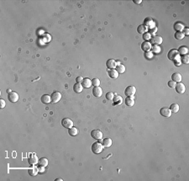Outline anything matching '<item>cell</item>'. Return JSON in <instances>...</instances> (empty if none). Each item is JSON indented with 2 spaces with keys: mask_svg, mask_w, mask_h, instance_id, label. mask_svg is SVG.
Segmentation results:
<instances>
[{
  "mask_svg": "<svg viewBox=\"0 0 189 181\" xmlns=\"http://www.w3.org/2000/svg\"><path fill=\"white\" fill-rule=\"evenodd\" d=\"M61 125L64 128L70 129L71 127L73 126V121L69 118H63L61 120Z\"/></svg>",
  "mask_w": 189,
  "mask_h": 181,
  "instance_id": "277c9868",
  "label": "cell"
},
{
  "mask_svg": "<svg viewBox=\"0 0 189 181\" xmlns=\"http://www.w3.org/2000/svg\"><path fill=\"white\" fill-rule=\"evenodd\" d=\"M29 163L30 165H35L37 163H39V160H38V157L35 153H30L29 157Z\"/></svg>",
  "mask_w": 189,
  "mask_h": 181,
  "instance_id": "30bf717a",
  "label": "cell"
},
{
  "mask_svg": "<svg viewBox=\"0 0 189 181\" xmlns=\"http://www.w3.org/2000/svg\"><path fill=\"white\" fill-rule=\"evenodd\" d=\"M8 99L11 102V103H16V102L19 100V94L16 92L11 91V92L8 93Z\"/></svg>",
  "mask_w": 189,
  "mask_h": 181,
  "instance_id": "5b68a950",
  "label": "cell"
},
{
  "mask_svg": "<svg viewBox=\"0 0 189 181\" xmlns=\"http://www.w3.org/2000/svg\"><path fill=\"white\" fill-rule=\"evenodd\" d=\"M147 30H148V28L146 26H145L144 25H139L138 28H137V31H138V33L139 34H144V33L147 32Z\"/></svg>",
  "mask_w": 189,
  "mask_h": 181,
  "instance_id": "cb8c5ba5",
  "label": "cell"
},
{
  "mask_svg": "<svg viewBox=\"0 0 189 181\" xmlns=\"http://www.w3.org/2000/svg\"><path fill=\"white\" fill-rule=\"evenodd\" d=\"M68 134L71 137H75V136H76L78 134V130L76 128V127H71V128L69 129L68 131Z\"/></svg>",
  "mask_w": 189,
  "mask_h": 181,
  "instance_id": "d4e9b609",
  "label": "cell"
},
{
  "mask_svg": "<svg viewBox=\"0 0 189 181\" xmlns=\"http://www.w3.org/2000/svg\"><path fill=\"white\" fill-rule=\"evenodd\" d=\"M177 52H178V53H179V55L181 54V55H187L188 54V48L187 47V46H180L179 47V49L177 50Z\"/></svg>",
  "mask_w": 189,
  "mask_h": 181,
  "instance_id": "603a6c76",
  "label": "cell"
},
{
  "mask_svg": "<svg viewBox=\"0 0 189 181\" xmlns=\"http://www.w3.org/2000/svg\"><path fill=\"white\" fill-rule=\"evenodd\" d=\"M103 145L101 142H94L92 145V152L94 154H99L103 152Z\"/></svg>",
  "mask_w": 189,
  "mask_h": 181,
  "instance_id": "6da1fadb",
  "label": "cell"
},
{
  "mask_svg": "<svg viewBox=\"0 0 189 181\" xmlns=\"http://www.w3.org/2000/svg\"><path fill=\"white\" fill-rule=\"evenodd\" d=\"M117 61L114 59H109L106 62V66L109 69H115V67H117Z\"/></svg>",
  "mask_w": 189,
  "mask_h": 181,
  "instance_id": "7c38bea8",
  "label": "cell"
},
{
  "mask_svg": "<svg viewBox=\"0 0 189 181\" xmlns=\"http://www.w3.org/2000/svg\"><path fill=\"white\" fill-rule=\"evenodd\" d=\"M145 58H147V59H151L152 57H153V53H152V52H145Z\"/></svg>",
  "mask_w": 189,
  "mask_h": 181,
  "instance_id": "74e56055",
  "label": "cell"
},
{
  "mask_svg": "<svg viewBox=\"0 0 189 181\" xmlns=\"http://www.w3.org/2000/svg\"><path fill=\"white\" fill-rule=\"evenodd\" d=\"M108 74H109V78H117L118 77V72L116 71V69H109L108 71Z\"/></svg>",
  "mask_w": 189,
  "mask_h": 181,
  "instance_id": "ac0fdd59",
  "label": "cell"
},
{
  "mask_svg": "<svg viewBox=\"0 0 189 181\" xmlns=\"http://www.w3.org/2000/svg\"><path fill=\"white\" fill-rule=\"evenodd\" d=\"M156 31H157V29H156V27H154V28H153V30H152L151 31H150V35H151V33H154V32H156Z\"/></svg>",
  "mask_w": 189,
  "mask_h": 181,
  "instance_id": "f6af8a7d",
  "label": "cell"
},
{
  "mask_svg": "<svg viewBox=\"0 0 189 181\" xmlns=\"http://www.w3.org/2000/svg\"><path fill=\"white\" fill-rule=\"evenodd\" d=\"M92 85H93L94 87L99 86V85H100V80H99V78H93L92 80Z\"/></svg>",
  "mask_w": 189,
  "mask_h": 181,
  "instance_id": "d6a6232c",
  "label": "cell"
},
{
  "mask_svg": "<svg viewBox=\"0 0 189 181\" xmlns=\"http://www.w3.org/2000/svg\"><path fill=\"white\" fill-rule=\"evenodd\" d=\"M153 24H154V21H153V20L151 18H145V20H144V25L146 27H152L153 26Z\"/></svg>",
  "mask_w": 189,
  "mask_h": 181,
  "instance_id": "7402d4cb",
  "label": "cell"
},
{
  "mask_svg": "<svg viewBox=\"0 0 189 181\" xmlns=\"http://www.w3.org/2000/svg\"><path fill=\"white\" fill-rule=\"evenodd\" d=\"M136 93V88L135 86H128L125 89L124 93L127 97H134V95Z\"/></svg>",
  "mask_w": 189,
  "mask_h": 181,
  "instance_id": "3957f363",
  "label": "cell"
},
{
  "mask_svg": "<svg viewBox=\"0 0 189 181\" xmlns=\"http://www.w3.org/2000/svg\"><path fill=\"white\" fill-rule=\"evenodd\" d=\"M183 31H184V33H183L184 35H188L189 34V30L188 28H184Z\"/></svg>",
  "mask_w": 189,
  "mask_h": 181,
  "instance_id": "ee69618b",
  "label": "cell"
},
{
  "mask_svg": "<svg viewBox=\"0 0 189 181\" xmlns=\"http://www.w3.org/2000/svg\"><path fill=\"white\" fill-rule=\"evenodd\" d=\"M143 38L146 40V41H147V40L149 41V40L151 39V35H150V34L147 31V32H145V33L143 34Z\"/></svg>",
  "mask_w": 189,
  "mask_h": 181,
  "instance_id": "d590c367",
  "label": "cell"
},
{
  "mask_svg": "<svg viewBox=\"0 0 189 181\" xmlns=\"http://www.w3.org/2000/svg\"><path fill=\"white\" fill-rule=\"evenodd\" d=\"M39 164L43 167H46L48 165V159L46 157H41L39 160Z\"/></svg>",
  "mask_w": 189,
  "mask_h": 181,
  "instance_id": "83f0119b",
  "label": "cell"
},
{
  "mask_svg": "<svg viewBox=\"0 0 189 181\" xmlns=\"http://www.w3.org/2000/svg\"><path fill=\"white\" fill-rule=\"evenodd\" d=\"M82 89H83V87H82V84H80V83H76V84L73 85V90L75 91L76 93H79L82 91Z\"/></svg>",
  "mask_w": 189,
  "mask_h": 181,
  "instance_id": "44dd1931",
  "label": "cell"
},
{
  "mask_svg": "<svg viewBox=\"0 0 189 181\" xmlns=\"http://www.w3.org/2000/svg\"><path fill=\"white\" fill-rule=\"evenodd\" d=\"M93 96L96 98H100L102 96V94H103V90H102V89L99 86L94 87L93 89Z\"/></svg>",
  "mask_w": 189,
  "mask_h": 181,
  "instance_id": "8fae6325",
  "label": "cell"
},
{
  "mask_svg": "<svg viewBox=\"0 0 189 181\" xmlns=\"http://www.w3.org/2000/svg\"><path fill=\"white\" fill-rule=\"evenodd\" d=\"M116 71L118 72V73H124L125 72V67L123 64H118L117 65L116 67Z\"/></svg>",
  "mask_w": 189,
  "mask_h": 181,
  "instance_id": "f546056e",
  "label": "cell"
},
{
  "mask_svg": "<svg viewBox=\"0 0 189 181\" xmlns=\"http://www.w3.org/2000/svg\"><path fill=\"white\" fill-rule=\"evenodd\" d=\"M56 180H57V181H60V180H61V181H62V179H57Z\"/></svg>",
  "mask_w": 189,
  "mask_h": 181,
  "instance_id": "7dc6e473",
  "label": "cell"
},
{
  "mask_svg": "<svg viewBox=\"0 0 189 181\" xmlns=\"http://www.w3.org/2000/svg\"><path fill=\"white\" fill-rule=\"evenodd\" d=\"M124 103L127 106L131 107L135 105V99H134V97H127L124 100Z\"/></svg>",
  "mask_w": 189,
  "mask_h": 181,
  "instance_id": "d6986e66",
  "label": "cell"
},
{
  "mask_svg": "<svg viewBox=\"0 0 189 181\" xmlns=\"http://www.w3.org/2000/svg\"><path fill=\"white\" fill-rule=\"evenodd\" d=\"M167 85L170 87V88H171V89H175V86H176V83L174 82V81H169L168 83H167Z\"/></svg>",
  "mask_w": 189,
  "mask_h": 181,
  "instance_id": "f35d334b",
  "label": "cell"
},
{
  "mask_svg": "<svg viewBox=\"0 0 189 181\" xmlns=\"http://www.w3.org/2000/svg\"><path fill=\"white\" fill-rule=\"evenodd\" d=\"M41 102L45 105H47L50 102H51V98L48 94H44L41 96Z\"/></svg>",
  "mask_w": 189,
  "mask_h": 181,
  "instance_id": "ffe728a7",
  "label": "cell"
},
{
  "mask_svg": "<svg viewBox=\"0 0 189 181\" xmlns=\"http://www.w3.org/2000/svg\"><path fill=\"white\" fill-rule=\"evenodd\" d=\"M151 49H152L153 52L159 53V52H161V48H160V46H156V45H154V46H153L152 47H151Z\"/></svg>",
  "mask_w": 189,
  "mask_h": 181,
  "instance_id": "8d00e7d4",
  "label": "cell"
},
{
  "mask_svg": "<svg viewBox=\"0 0 189 181\" xmlns=\"http://www.w3.org/2000/svg\"><path fill=\"white\" fill-rule=\"evenodd\" d=\"M44 168L45 167H43V166H40V167L38 168V171H39V173H43V172L45 171Z\"/></svg>",
  "mask_w": 189,
  "mask_h": 181,
  "instance_id": "b9f144b4",
  "label": "cell"
},
{
  "mask_svg": "<svg viewBox=\"0 0 189 181\" xmlns=\"http://www.w3.org/2000/svg\"><path fill=\"white\" fill-rule=\"evenodd\" d=\"M28 173L30 176H35L38 173H39V171H38V168H33V169H29Z\"/></svg>",
  "mask_w": 189,
  "mask_h": 181,
  "instance_id": "4dcf8cb0",
  "label": "cell"
},
{
  "mask_svg": "<svg viewBox=\"0 0 189 181\" xmlns=\"http://www.w3.org/2000/svg\"><path fill=\"white\" fill-rule=\"evenodd\" d=\"M4 107H5V101H4L3 99H0V108L3 109Z\"/></svg>",
  "mask_w": 189,
  "mask_h": 181,
  "instance_id": "ab89813d",
  "label": "cell"
},
{
  "mask_svg": "<svg viewBox=\"0 0 189 181\" xmlns=\"http://www.w3.org/2000/svg\"><path fill=\"white\" fill-rule=\"evenodd\" d=\"M184 28H185L184 25L181 22H177L174 25V29H175V30H177V32H181L182 30H183Z\"/></svg>",
  "mask_w": 189,
  "mask_h": 181,
  "instance_id": "e0dca14e",
  "label": "cell"
},
{
  "mask_svg": "<svg viewBox=\"0 0 189 181\" xmlns=\"http://www.w3.org/2000/svg\"><path fill=\"white\" fill-rule=\"evenodd\" d=\"M175 65H177V67H179V66L181 65V61H180V59L179 58L177 59V60H175Z\"/></svg>",
  "mask_w": 189,
  "mask_h": 181,
  "instance_id": "7bdbcfd3",
  "label": "cell"
},
{
  "mask_svg": "<svg viewBox=\"0 0 189 181\" xmlns=\"http://www.w3.org/2000/svg\"><path fill=\"white\" fill-rule=\"evenodd\" d=\"M175 89H176V91L178 93H183L185 92V85H184L182 83H178L177 84H176L175 86Z\"/></svg>",
  "mask_w": 189,
  "mask_h": 181,
  "instance_id": "4fadbf2b",
  "label": "cell"
},
{
  "mask_svg": "<svg viewBox=\"0 0 189 181\" xmlns=\"http://www.w3.org/2000/svg\"><path fill=\"white\" fill-rule=\"evenodd\" d=\"M134 3H137V4H140L141 3H142V0H134Z\"/></svg>",
  "mask_w": 189,
  "mask_h": 181,
  "instance_id": "bcb514c9",
  "label": "cell"
},
{
  "mask_svg": "<svg viewBox=\"0 0 189 181\" xmlns=\"http://www.w3.org/2000/svg\"><path fill=\"white\" fill-rule=\"evenodd\" d=\"M181 60L182 61V63H184V64H188V63H189V57H188V55H183Z\"/></svg>",
  "mask_w": 189,
  "mask_h": 181,
  "instance_id": "836d02e7",
  "label": "cell"
},
{
  "mask_svg": "<svg viewBox=\"0 0 189 181\" xmlns=\"http://www.w3.org/2000/svg\"><path fill=\"white\" fill-rule=\"evenodd\" d=\"M114 98V93L113 92H108L106 93V99L108 100H113Z\"/></svg>",
  "mask_w": 189,
  "mask_h": 181,
  "instance_id": "e575fe53",
  "label": "cell"
},
{
  "mask_svg": "<svg viewBox=\"0 0 189 181\" xmlns=\"http://www.w3.org/2000/svg\"><path fill=\"white\" fill-rule=\"evenodd\" d=\"M163 40H162V37L161 36H158V35H155L151 37L150 39V44H154V45H156V46H159L162 43Z\"/></svg>",
  "mask_w": 189,
  "mask_h": 181,
  "instance_id": "9c48e42d",
  "label": "cell"
},
{
  "mask_svg": "<svg viewBox=\"0 0 189 181\" xmlns=\"http://www.w3.org/2000/svg\"><path fill=\"white\" fill-rule=\"evenodd\" d=\"M103 147H106V148H109V147H111V145H112L111 138H109V137L104 138L103 141Z\"/></svg>",
  "mask_w": 189,
  "mask_h": 181,
  "instance_id": "484cf974",
  "label": "cell"
},
{
  "mask_svg": "<svg viewBox=\"0 0 189 181\" xmlns=\"http://www.w3.org/2000/svg\"><path fill=\"white\" fill-rule=\"evenodd\" d=\"M50 98H51V102L53 104L57 103V102L60 101V99H61V93L58 91H55V92L52 93V94L50 95Z\"/></svg>",
  "mask_w": 189,
  "mask_h": 181,
  "instance_id": "52a82bcc",
  "label": "cell"
},
{
  "mask_svg": "<svg viewBox=\"0 0 189 181\" xmlns=\"http://www.w3.org/2000/svg\"><path fill=\"white\" fill-rule=\"evenodd\" d=\"M170 110L174 113L178 112V110H179V105H178L177 104H171V106H170Z\"/></svg>",
  "mask_w": 189,
  "mask_h": 181,
  "instance_id": "f1b7e54d",
  "label": "cell"
},
{
  "mask_svg": "<svg viewBox=\"0 0 189 181\" xmlns=\"http://www.w3.org/2000/svg\"><path fill=\"white\" fill-rule=\"evenodd\" d=\"M82 85L85 89H89L91 86H92V80H90L88 78H83V80H82Z\"/></svg>",
  "mask_w": 189,
  "mask_h": 181,
  "instance_id": "9a60e30c",
  "label": "cell"
},
{
  "mask_svg": "<svg viewBox=\"0 0 189 181\" xmlns=\"http://www.w3.org/2000/svg\"><path fill=\"white\" fill-rule=\"evenodd\" d=\"M167 57H168V59H170V60L175 61L179 58L180 55H179V53H178L177 50L172 49V50H171L168 53H167Z\"/></svg>",
  "mask_w": 189,
  "mask_h": 181,
  "instance_id": "7a4b0ae2",
  "label": "cell"
},
{
  "mask_svg": "<svg viewBox=\"0 0 189 181\" xmlns=\"http://www.w3.org/2000/svg\"><path fill=\"white\" fill-rule=\"evenodd\" d=\"M151 47H152V45L150 44V42H149V41H145L141 44V48L145 52H150Z\"/></svg>",
  "mask_w": 189,
  "mask_h": 181,
  "instance_id": "5bb4252c",
  "label": "cell"
},
{
  "mask_svg": "<svg viewBox=\"0 0 189 181\" xmlns=\"http://www.w3.org/2000/svg\"><path fill=\"white\" fill-rule=\"evenodd\" d=\"M91 137L94 139L97 140H101L103 138V132L100 131V130H93L91 131Z\"/></svg>",
  "mask_w": 189,
  "mask_h": 181,
  "instance_id": "8992f818",
  "label": "cell"
},
{
  "mask_svg": "<svg viewBox=\"0 0 189 181\" xmlns=\"http://www.w3.org/2000/svg\"><path fill=\"white\" fill-rule=\"evenodd\" d=\"M171 79L175 83H180L182 81V75L179 72H174L171 75Z\"/></svg>",
  "mask_w": 189,
  "mask_h": 181,
  "instance_id": "2e32d148",
  "label": "cell"
},
{
  "mask_svg": "<svg viewBox=\"0 0 189 181\" xmlns=\"http://www.w3.org/2000/svg\"><path fill=\"white\" fill-rule=\"evenodd\" d=\"M82 80H83V78H82V77H81V76L77 77V78H76V83H82Z\"/></svg>",
  "mask_w": 189,
  "mask_h": 181,
  "instance_id": "60d3db41",
  "label": "cell"
},
{
  "mask_svg": "<svg viewBox=\"0 0 189 181\" xmlns=\"http://www.w3.org/2000/svg\"><path fill=\"white\" fill-rule=\"evenodd\" d=\"M160 114L161 116L165 117V118H169L171 116V111L170 110V109L168 108H161L160 110Z\"/></svg>",
  "mask_w": 189,
  "mask_h": 181,
  "instance_id": "ba28073f",
  "label": "cell"
},
{
  "mask_svg": "<svg viewBox=\"0 0 189 181\" xmlns=\"http://www.w3.org/2000/svg\"><path fill=\"white\" fill-rule=\"evenodd\" d=\"M113 100H114V105H120V104L123 102L122 97L118 96V95H115V97L114 98Z\"/></svg>",
  "mask_w": 189,
  "mask_h": 181,
  "instance_id": "4316f807",
  "label": "cell"
},
{
  "mask_svg": "<svg viewBox=\"0 0 189 181\" xmlns=\"http://www.w3.org/2000/svg\"><path fill=\"white\" fill-rule=\"evenodd\" d=\"M184 36H185V35H184L182 31H181V32H176L175 33V38L177 40H182L184 38Z\"/></svg>",
  "mask_w": 189,
  "mask_h": 181,
  "instance_id": "1f68e13d",
  "label": "cell"
}]
</instances>
